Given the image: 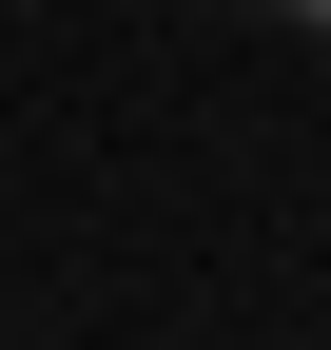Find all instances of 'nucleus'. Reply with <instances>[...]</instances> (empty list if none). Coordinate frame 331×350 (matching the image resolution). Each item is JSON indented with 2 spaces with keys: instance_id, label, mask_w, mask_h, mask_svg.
Instances as JSON below:
<instances>
[{
  "instance_id": "nucleus-1",
  "label": "nucleus",
  "mask_w": 331,
  "mask_h": 350,
  "mask_svg": "<svg viewBox=\"0 0 331 350\" xmlns=\"http://www.w3.org/2000/svg\"><path fill=\"white\" fill-rule=\"evenodd\" d=\"M273 20H331V0H273Z\"/></svg>"
}]
</instances>
